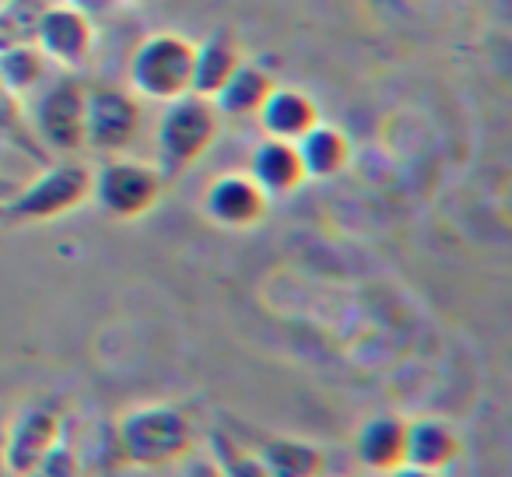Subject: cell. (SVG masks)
I'll return each instance as SVG.
<instances>
[{"instance_id": "1", "label": "cell", "mask_w": 512, "mask_h": 477, "mask_svg": "<svg viewBox=\"0 0 512 477\" xmlns=\"http://www.w3.org/2000/svg\"><path fill=\"white\" fill-rule=\"evenodd\" d=\"M123 460L134 467H169L183 463L197 449L193 421L172 404H144L123 414L120 421Z\"/></svg>"}, {"instance_id": "2", "label": "cell", "mask_w": 512, "mask_h": 477, "mask_svg": "<svg viewBox=\"0 0 512 477\" xmlns=\"http://www.w3.org/2000/svg\"><path fill=\"white\" fill-rule=\"evenodd\" d=\"M218 127L221 113L211 99L193 92L172 99L158 120V172L162 179L183 176L193 162H200L211 151Z\"/></svg>"}, {"instance_id": "3", "label": "cell", "mask_w": 512, "mask_h": 477, "mask_svg": "<svg viewBox=\"0 0 512 477\" xmlns=\"http://www.w3.org/2000/svg\"><path fill=\"white\" fill-rule=\"evenodd\" d=\"M193 43L179 32H155L130 57V85L151 102H172L190 92Z\"/></svg>"}, {"instance_id": "4", "label": "cell", "mask_w": 512, "mask_h": 477, "mask_svg": "<svg viewBox=\"0 0 512 477\" xmlns=\"http://www.w3.org/2000/svg\"><path fill=\"white\" fill-rule=\"evenodd\" d=\"M85 92L88 85L74 74L53 78L39 88L36 102L29 106V127L46 148L64 155L85 148Z\"/></svg>"}, {"instance_id": "5", "label": "cell", "mask_w": 512, "mask_h": 477, "mask_svg": "<svg viewBox=\"0 0 512 477\" xmlns=\"http://www.w3.org/2000/svg\"><path fill=\"white\" fill-rule=\"evenodd\" d=\"M88 197H92V172L78 162H60L22 186L0 207V214L8 221H53L60 214H71Z\"/></svg>"}, {"instance_id": "6", "label": "cell", "mask_w": 512, "mask_h": 477, "mask_svg": "<svg viewBox=\"0 0 512 477\" xmlns=\"http://www.w3.org/2000/svg\"><path fill=\"white\" fill-rule=\"evenodd\" d=\"M162 172L155 165L127 162V158H113L99 172H92V197L106 214L120 221L141 218L162 197Z\"/></svg>"}, {"instance_id": "7", "label": "cell", "mask_w": 512, "mask_h": 477, "mask_svg": "<svg viewBox=\"0 0 512 477\" xmlns=\"http://www.w3.org/2000/svg\"><path fill=\"white\" fill-rule=\"evenodd\" d=\"M144 120L141 99L123 88L95 85L85 92V144L95 151H123Z\"/></svg>"}, {"instance_id": "8", "label": "cell", "mask_w": 512, "mask_h": 477, "mask_svg": "<svg viewBox=\"0 0 512 477\" xmlns=\"http://www.w3.org/2000/svg\"><path fill=\"white\" fill-rule=\"evenodd\" d=\"M60 442V414L46 404L22 407L4 435V467L25 477Z\"/></svg>"}, {"instance_id": "9", "label": "cell", "mask_w": 512, "mask_h": 477, "mask_svg": "<svg viewBox=\"0 0 512 477\" xmlns=\"http://www.w3.org/2000/svg\"><path fill=\"white\" fill-rule=\"evenodd\" d=\"M32 43L46 53V60L60 67H81L92 53L95 32L92 18H85L81 11H74L71 4H50V8L39 15L36 39Z\"/></svg>"}, {"instance_id": "10", "label": "cell", "mask_w": 512, "mask_h": 477, "mask_svg": "<svg viewBox=\"0 0 512 477\" xmlns=\"http://www.w3.org/2000/svg\"><path fill=\"white\" fill-rule=\"evenodd\" d=\"M267 193L260 190L253 176H242V172H228L218 176L204 193V211L211 221L225 228H249L267 214Z\"/></svg>"}, {"instance_id": "11", "label": "cell", "mask_w": 512, "mask_h": 477, "mask_svg": "<svg viewBox=\"0 0 512 477\" xmlns=\"http://www.w3.org/2000/svg\"><path fill=\"white\" fill-rule=\"evenodd\" d=\"M249 176L260 183V190H264L267 197H285V193H295L309 179L295 141H281V137H267V141L253 151Z\"/></svg>"}, {"instance_id": "12", "label": "cell", "mask_w": 512, "mask_h": 477, "mask_svg": "<svg viewBox=\"0 0 512 477\" xmlns=\"http://www.w3.org/2000/svg\"><path fill=\"white\" fill-rule=\"evenodd\" d=\"M242 64V46L232 32L218 29L204 39L200 46H193V78L190 92L214 99L225 88V81L235 74V67Z\"/></svg>"}, {"instance_id": "13", "label": "cell", "mask_w": 512, "mask_h": 477, "mask_svg": "<svg viewBox=\"0 0 512 477\" xmlns=\"http://www.w3.org/2000/svg\"><path fill=\"white\" fill-rule=\"evenodd\" d=\"M463 456V439L453 425L439 418H421L407 425V463L442 474Z\"/></svg>"}, {"instance_id": "14", "label": "cell", "mask_w": 512, "mask_h": 477, "mask_svg": "<svg viewBox=\"0 0 512 477\" xmlns=\"http://www.w3.org/2000/svg\"><path fill=\"white\" fill-rule=\"evenodd\" d=\"M260 123H264L267 137H281V141H299L302 134L320 123V109L299 88H278L267 95V102L260 106Z\"/></svg>"}, {"instance_id": "15", "label": "cell", "mask_w": 512, "mask_h": 477, "mask_svg": "<svg viewBox=\"0 0 512 477\" xmlns=\"http://www.w3.org/2000/svg\"><path fill=\"white\" fill-rule=\"evenodd\" d=\"M407 425L411 421L397 418V414L369 418L358 432V460L379 474H390L400 463H407Z\"/></svg>"}, {"instance_id": "16", "label": "cell", "mask_w": 512, "mask_h": 477, "mask_svg": "<svg viewBox=\"0 0 512 477\" xmlns=\"http://www.w3.org/2000/svg\"><path fill=\"white\" fill-rule=\"evenodd\" d=\"M271 92H274L271 74H267L264 67L246 64V60H242V64L235 67L232 78L225 81V88H221L211 102H214V109L225 113V116H256Z\"/></svg>"}, {"instance_id": "17", "label": "cell", "mask_w": 512, "mask_h": 477, "mask_svg": "<svg viewBox=\"0 0 512 477\" xmlns=\"http://www.w3.org/2000/svg\"><path fill=\"white\" fill-rule=\"evenodd\" d=\"M295 148H299L302 165H306V176H316V179L337 176L351 158L348 137L337 127H323V123H316L309 134H302L299 141H295Z\"/></svg>"}, {"instance_id": "18", "label": "cell", "mask_w": 512, "mask_h": 477, "mask_svg": "<svg viewBox=\"0 0 512 477\" xmlns=\"http://www.w3.org/2000/svg\"><path fill=\"white\" fill-rule=\"evenodd\" d=\"M256 456L264 460L271 477H323V470H327L323 449L299 439H271Z\"/></svg>"}, {"instance_id": "19", "label": "cell", "mask_w": 512, "mask_h": 477, "mask_svg": "<svg viewBox=\"0 0 512 477\" xmlns=\"http://www.w3.org/2000/svg\"><path fill=\"white\" fill-rule=\"evenodd\" d=\"M46 71H50V60L36 43H18L0 50V85L18 99L39 92L46 85Z\"/></svg>"}, {"instance_id": "20", "label": "cell", "mask_w": 512, "mask_h": 477, "mask_svg": "<svg viewBox=\"0 0 512 477\" xmlns=\"http://www.w3.org/2000/svg\"><path fill=\"white\" fill-rule=\"evenodd\" d=\"M50 8V0H4L0 4V50L36 39L39 15Z\"/></svg>"}, {"instance_id": "21", "label": "cell", "mask_w": 512, "mask_h": 477, "mask_svg": "<svg viewBox=\"0 0 512 477\" xmlns=\"http://www.w3.org/2000/svg\"><path fill=\"white\" fill-rule=\"evenodd\" d=\"M211 456L218 460L225 477H271L260 456L239 449L228 435H211Z\"/></svg>"}, {"instance_id": "22", "label": "cell", "mask_w": 512, "mask_h": 477, "mask_svg": "<svg viewBox=\"0 0 512 477\" xmlns=\"http://www.w3.org/2000/svg\"><path fill=\"white\" fill-rule=\"evenodd\" d=\"M0 137H4V141L25 144V148L36 141V134H32V127H29V116H25V109H22V99L11 95L4 85H0Z\"/></svg>"}, {"instance_id": "23", "label": "cell", "mask_w": 512, "mask_h": 477, "mask_svg": "<svg viewBox=\"0 0 512 477\" xmlns=\"http://www.w3.org/2000/svg\"><path fill=\"white\" fill-rule=\"evenodd\" d=\"M25 477H81V463H78V456H74L71 446L57 442V446H53Z\"/></svg>"}, {"instance_id": "24", "label": "cell", "mask_w": 512, "mask_h": 477, "mask_svg": "<svg viewBox=\"0 0 512 477\" xmlns=\"http://www.w3.org/2000/svg\"><path fill=\"white\" fill-rule=\"evenodd\" d=\"M176 477H225V474H221V467H218V460H214V456L190 453L183 460V467H179Z\"/></svg>"}, {"instance_id": "25", "label": "cell", "mask_w": 512, "mask_h": 477, "mask_svg": "<svg viewBox=\"0 0 512 477\" xmlns=\"http://www.w3.org/2000/svg\"><path fill=\"white\" fill-rule=\"evenodd\" d=\"M74 11H81L85 18H102V15H109V11L120 4V0H67Z\"/></svg>"}, {"instance_id": "26", "label": "cell", "mask_w": 512, "mask_h": 477, "mask_svg": "<svg viewBox=\"0 0 512 477\" xmlns=\"http://www.w3.org/2000/svg\"><path fill=\"white\" fill-rule=\"evenodd\" d=\"M386 477H439V474H432V470H421V467H414V463H400L397 470H390Z\"/></svg>"}, {"instance_id": "27", "label": "cell", "mask_w": 512, "mask_h": 477, "mask_svg": "<svg viewBox=\"0 0 512 477\" xmlns=\"http://www.w3.org/2000/svg\"><path fill=\"white\" fill-rule=\"evenodd\" d=\"M8 190H11L8 179H0V197H8Z\"/></svg>"}, {"instance_id": "28", "label": "cell", "mask_w": 512, "mask_h": 477, "mask_svg": "<svg viewBox=\"0 0 512 477\" xmlns=\"http://www.w3.org/2000/svg\"><path fill=\"white\" fill-rule=\"evenodd\" d=\"M0 4H4V0H0Z\"/></svg>"}]
</instances>
